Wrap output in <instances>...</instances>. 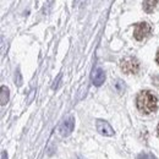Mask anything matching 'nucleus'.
Listing matches in <instances>:
<instances>
[{"label":"nucleus","instance_id":"f257e3e1","mask_svg":"<svg viewBox=\"0 0 159 159\" xmlns=\"http://www.w3.org/2000/svg\"><path fill=\"white\" fill-rule=\"evenodd\" d=\"M137 108L143 114H152L158 109V98L151 91H142L136 99Z\"/></svg>","mask_w":159,"mask_h":159},{"label":"nucleus","instance_id":"f03ea898","mask_svg":"<svg viewBox=\"0 0 159 159\" xmlns=\"http://www.w3.org/2000/svg\"><path fill=\"white\" fill-rule=\"evenodd\" d=\"M120 67L125 74H137L139 70V62L134 57H126L120 61Z\"/></svg>","mask_w":159,"mask_h":159},{"label":"nucleus","instance_id":"7ed1b4c3","mask_svg":"<svg viewBox=\"0 0 159 159\" xmlns=\"http://www.w3.org/2000/svg\"><path fill=\"white\" fill-rule=\"evenodd\" d=\"M151 33V26L147 22H139L135 26L134 37L137 40H143Z\"/></svg>","mask_w":159,"mask_h":159},{"label":"nucleus","instance_id":"20e7f679","mask_svg":"<svg viewBox=\"0 0 159 159\" xmlns=\"http://www.w3.org/2000/svg\"><path fill=\"white\" fill-rule=\"evenodd\" d=\"M74 126H75V121L72 118H69L67 120H65L59 127V132L61 136H67L72 132L74 130Z\"/></svg>","mask_w":159,"mask_h":159},{"label":"nucleus","instance_id":"39448f33","mask_svg":"<svg viewBox=\"0 0 159 159\" xmlns=\"http://www.w3.org/2000/svg\"><path fill=\"white\" fill-rule=\"evenodd\" d=\"M97 130L99 134L105 135V136H113L114 135V130L111 129V126L107 121H103V120L97 121Z\"/></svg>","mask_w":159,"mask_h":159},{"label":"nucleus","instance_id":"423d86ee","mask_svg":"<svg viewBox=\"0 0 159 159\" xmlns=\"http://www.w3.org/2000/svg\"><path fill=\"white\" fill-rule=\"evenodd\" d=\"M93 83L96 84V86H100L103 82H104V80H105V75H104V72H103V70L102 69H97L94 72H93Z\"/></svg>","mask_w":159,"mask_h":159},{"label":"nucleus","instance_id":"0eeeda50","mask_svg":"<svg viewBox=\"0 0 159 159\" xmlns=\"http://www.w3.org/2000/svg\"><path fill=\"white\" fill-rule=\"evenodd\" d=\"M157 4H158V0H143V9L147 14H151L156 9Z\"/></svg>","mask_w":159,"mask_h":159},{"label":"nucleus","instance_id":"6e6552de","mask_svg":"<svg viewBox=\"0 0 159 159\" xmlns=\"http://www.w3.org/2000/svg\"><path fill=\"white\" fill-rule=\"evenodd\" d=\"M137 159H157L153 154H151V153H141Z\"/></svg>","mask_w":159,"mask_h":159},{"label":"nucleus","instance_id":"1a4fd4ad","mask_svg":"<svg viewBox=\"0 0 159 159\" xmlns=\"http://www.w3.org/2000/svg\"><path fill=\"white\" fill-rule=\"evenodd\" d=\"M157 62L159 64V50H158V53H157Z\"/></svg>","mask_w":159,"mask_h":159},{"label":"nucleus","instance_id":"9d476101","mask_svg":"<svg viewBox=\"0 0 159 159\" xmlns=\"http://www.w3.org/2000/svg\"><path fill=\"white\" fill-rule=\"evenodd\" d=\"M157 132H158V136H159V125H158V127H157Z\"/></svg>","mask_w":159,"mask_h":159}]
</instances>
